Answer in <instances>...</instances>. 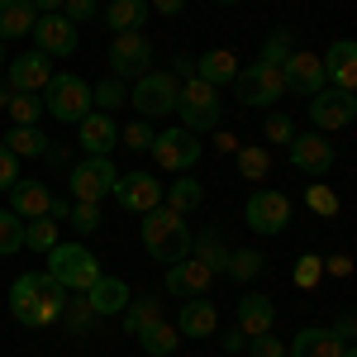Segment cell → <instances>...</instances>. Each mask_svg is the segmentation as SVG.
I'll list each match as a JSON object with an SVG mask.
<instances>
[{
	"mask_svg": "<svg viewBox=\"0 0 357 357\" xmlns=\"http://www.w3.org/2000/svg\"><path fill=\"white\" fill-rule=\"evenodd\" d=\"M62 301L67 296H62V286L48 272H24L10 286V314L24 329H53L57 314H62Z\"/></svg>",
	"mask_w": 357,
	"mask_h": 357,
	"instance_id": "cell-1",
	"label": "cell"
},
{
	"mask_svg": "<svg viewBox=\"0 0 357 357\" xmlns=\"http://www.w3.org/2000/svg\"><path fill=\"white\" fill-rule=\"evenodd\" d=\"M143 252H148L153 262H162V267L181 262V257L191 252L186 215H176V210H167V205L148 210V215H143Z\"/></svg>",
	"mask_w": 357,
	"mask_h": 357,
	"instance_id": "cell-2",
	"label": "cell"
},
{
	"mask_svg": "<svg viewBox=\"0 0 357 357\" xmlns=\"http://www.w3.org/2000/svg\"><path fill=\"white\" fill-rule=\"evenodd\" d=\"M181 114V129H191V134H205V129H220V91L210 82H200V77H186V82H176V110Z\"/></svg>",
	"mask_w": 357,
	"mask_h": 357,
	"instance_id": "cell-3",
	"label": "cell"
},
{
	"mask_svg": "<svg viewBox=\"0 0 357 357\" xmlns=\"http://www.w3.org/2000/svg\"><path fill=\"white\" fill-rule=\"evenodd\" d=\"M48 276H53L62 291H91V281L100 276V262L86 243H53L48 248Z\"/></svg>",
	"mask_w": 357,
	"mask_h": 357,
	"instance_id": "cell-4",
	"label": "cell"
},
{
	"mask_svg": "<svg viewBox=\"0 0 357 357\" xmlns=\"http://www.w3.org/2000/svg\"><path fill=\"white\" fill-rule=\"evenodd\" d=\"M234 91H238V105H248V110H272L276 100L286 96V77H281V67L257 57L252 67H238Z\"/></svg>",
	"mask_w": 357,
	"mask_h": 357,
	"instance_id": "cell-5",
	"label": "cell"
},
{
	"mask_svg": "<svg viewBox=\"0 0 357 357\" xmlns=\"http://www.w3.org/2000/svg\"><path fill=\"white\" fill-rule=\"evenodd\" d=\"M43 114H53L57 124H82L91 114V82L53 72V82L43 86Z\"/></svg>",
	"mask_w": 357,
	"mask_h": 357,
	"instance_id": "cell-6",
	"label": "cell"
},
{
	"mask_svg": "<svg viewBox=\"0 0 357 357\" xmlns=\"http://www.w3.org/2000/svg\"><path fill=\"white\" fill-rule=\"evenodd\" d=\"M129 105L138 110V119H162L176 110V77L172 72H143L129 86Z\"/></svg>",
	"mask_w": 357,
	"mask_h": 357,
	"instance_id": "cell-7",
	"label": "cell"
},
{
	"mask_svg": "<svg viewBox=\"0 0 357 357\" xmlns=\"http://www.w3.org/2000/svg\"><path fill=\"white\" fill-rule=\"evenodd\" d=\"M148 67H153V43H148V33H143V29L114 33L110 38V77H119V82L129 86V82H138Z\"/></svg>",
	"mask_w": 357,
	"mask_h": 357,
	"instance_id": "cell-8",
	"label": "cell"
},
{
	"mask_svg": "<svg viewBox=\"0 0 357 357\" xmlns=\"http://www.w3.org/2000/svg\"><path fill=\"white\" fill-rule=\"evenodd\" d=\"M114 181H119V167H114L110 158H82V162L67 172L72 200H86V205H100V200L114 191Z\"/></svg>",
	"mask_w": 357,
	"mask_h": 357,
	"instance_id": "cell-9",
	"label": "cell"
},
{
	"mask_svg": "<svg viewBox=\"0 0 357 357\" xmlns=\"http://www.w3.org/2000/svg\"><path fill=\"white\" fill-rule=\"evenodd\" d=\"M357 119V96L353 91H338V86H324L310 96V124L319 134H333V129H348Z\"/></svg>",
	"mask_w": 357,
	"mask_h": 357,
	"instance_id": "cell-10",
	"label": "cell"
},
{
	"mask_svg": "<svg viewBox=\"0 0 357 357\" xmlns=\"http://www.w3.org/2000/svg\"><path fill=\"white\" fill-rule=\"evenodd\" d=\"M153 162L162 167V172H191L195 162H200V138L191 134V129H167V134H158L153 138Z\"/></svg>",
	"mask_w": 357,
	"mask_h": 357,
	"instance_id": "cell-11",
	"label": "cell"
},
{
	"mask_svg": "<svg viewBox=\"0 0 357 357\" xmlns=\"http://www.w3.org/2000/svg\"><path fill=\"white\" fill-rule=\"evenodd\" d=\"M114 200L129 210V215H148V210H158L162 205V181L153 176V172H119V181H114Z\"/></svg>",
	"mask_w": 357,
	"mask_h": 357,
	"instance_id": "cell-12",
	"label": "cell"
},
{
	"mask_svg": "<svg viewBox=\"0 0 357 357\" xmlns=\"http://www.w3.org/2000/svg\"><path fill=\"white\" fill-rule=\"evenodd\" d=\"M243 215H248V229H252V234H267V238H272V234H286V224H291V200L281 191H267V186H262V191L248 195Z\"/></svg>",
	"mask_w": 357,
	"mask_h": 357,
	"instance_id": "cell-13",
	"label": "cell"
},
{
	"mask_svg": "<svg viewBox=\"0 0 357 357\" xmlns=\"http://www.w3.org/2000/svg\"><path fill=\"white\" fill-rule=\"evenodd\" d=\"M29 33H33V43H38V53H43V57H72V53H77V24H72L62 10L38 15Z\"/></svg>",
	"mask_w": 357,
	"mask_h": 357,
	"instance_id": "cell-14",
	"label": "cell"
},
{
	"mask_svg": "<svg viewBox=\"0 0 357 357\" xmlns=\"http://www.w3.org/2000/svg\"><path fill=\"white\" fill-rule=\"evenodd\" d=\"M286 153H291V167L301 176H329L333 167V143L324 134H296L286 143Z\"/></svg>",
	"mask_w": 357,
	"mask_h": 357,
	"instance_id": "cell-15",
	"label": "cell"
},
{
	"mask_svg": "<svg viewBox=\"0 0 357 357\" xmlns=\"http://www.w3.org/2000/svg\"><path fill=\"white\" fill-rule=\"evenodd\" d=\"M162 286H167V296H210V286H215V272L200 262V257H181V262H172L167 267V276H162Z\"/></svg>",
	"mask_w": 357,
	"mask_h": 357,
	"instance_id": "cell-16",
	"label": "cell"
},
{
	"mask_svg": "<svg viewBox=\"0 0 357 357\" xmlns=\"http://www.w3.org/2000/svg\"><path fill=\"white\" fill-rule=\"evenodd\" d=\"M281 77H286V91H301V96H314V91H324V86H329L319 53H305V48H296V53L286 57Z\"/></svg>",
	"mask_w": 357,
	"mask_h": 357,
	"instance_id": "cell-17",
	"label": "cell"
},
{
	"mask_svg": "<svg viewBox=\"0 0 357 357\" xmlns=\"http://www.w3.org/2000/svg\"><path fill=\"white\" fill-rule=\"evenodd\" d=\"M77 143H82L86 158H110V148H119V124L105 110H91L77 124Z\"/></svg>",
	"mask_w": 357,
	"mask_h": 357,
	"instance_id": "cell-18",
	"label": "cell"
},
{
	"mask_svg": "<svg viewBox=\"0 0 357 357\" xmlns=\"http://www.w3.org/2000/svg\"><path fill=\"white\" fill-rule=\"evenodd\" d=\"M5 72H10L5 82L15 86V91H33V96H38L43 86L53 82V57H43L38 48H29V53H20L15 62H5Z\"/></svg>",
	"mask_w": 357,
	"mask_h": 357,
	"instance_id": "cell-19",
	"label": "cell"
},
{
	"mask_svg": "<svg viewBox=\"0 0 357 357\" xmlns=\"http://www.w3.org/2000/svg\"><path fill=\"white\" fill-rule=\"evenodd\" d=\"M176 333L181 338H215L220 333V310H215V301L191 296V301L181 305V314H176Z\"/></svg>",
	"mask_w": 357,
	"mask_h": 357,
	"instance_id": "cell-20",
	"label": "cell"
},
{
	"mask_svg": "<svg viewBox=\"0 0 357 357\" xmlns=\"http://www.w3.org/2000/svg\"><path fill=\"white\" fill-rule=\"evenodd\" d=\"M319 62H324L329 86H338V91H357V43H353V38L329 43V53L319 57Z\"/></svg>",
	"mask_w": 357,
	"mask_h": 357,
	"instance_id": "cell-21",
	"label": "cell"
},
{
	"mask_svg": "<svg viewBox=\"0 0 357 357\" xmlns=\"http://www.w3.org/2000/svg\"><path fill=\"white\" fill-rule=\"evenodd\" d=\"M82 296H86V305H91L100 319H114V314L129 305V286H124L119 276H105V272H100L96 281H91V291H82Z\"/></svg>",
	"mask_w": 357,
	"mask_h": 357,
	"instance_id": "cell-22",
	"label": "cell"
},
{
	"mask_svg": "<svg viewBox=\"0 0 357 357\" xmlns=\"http://www.w3.org/2000/svg\"><path fill=\"white\" fill-rule=\"evenodd\" d=\"M195 77L210 82L215 91H220V86H234V77H238V53H234V48H210V53H200L195 57Z\"/></svg>",
	"mask_w": 357,
	"mask_h": 357,
	"instance_id": "cell-23",
	"label": "cell"
},
{
	"mask_svg": "<svg viewBox=\"0 0 357 357\" xmlns=\"http://www.w3.org/2000/svg\"><path fill=\"white\" fill-rule=\"evenodd\" d=\"M48 200H53V191L43 181H15L10 186V210L20 220H43L48 215Z\"/></svg>",
	"mask_w": 357,
	"mask_h": 357,
	"instance_id": "cell-24",
	"label": "cell"
},
{
	"mask_svg": "<svg viewBox=\"0 0 357 357\" xmlns=\"http://www.w3.org/2000/svg\"><path fill=\"white\" fill-rule=\"evenodd\" d=\"M276 324V305L267 301V296H257V291H248V296H238V333H267Z\"/></svg>",
	"mask_w": 357,
	"mask_h": 357,
	"instance_id": "cell-25",
	"label": "cell"
},
{
	"mask_svg": "<svg viewBox=\"0 0 357 357\" xmlns=\"http://www.w3.org/2000/svg\"><path fill=\"white\" fill-rule=\"evenodd\" d=\"M291 357H343V343L333 338V329H319V324H310L291 338Z\"/></svg>",
	"mask_w": 357,
	"mask_h": 357,
	"instance_id": "cell-26",
	"label": "cell"
},
{
	"mask_svg": "<svg viewBox=\"0 0 357 357\" xmlns=\"http://www.w3.org/2000/svg\"><path fill=\"white\" fill-rule=\"evenodd\" d=\"M57 324L72 333V338H91L96 324H100V314L86 305V296H67V301H62V314H57Z\"/></svg>",
	"mask_w": 357,
	"mask_h": 357,
	"instance_id": "cell-27",
	"label": "cell"
},
{
	"mask_svg": "<svg viewBox=\"0 0 357 357\" xmlns=\"http://www.w3.org/2000/svg\"><path fill=\"white\" fill-rule=\"evenodd\" d=\"M162 200H167V210H176V215H191V210H200L205 205V186L195 181V176H176L172 186H162Z\"/></svg>",
	"mask_w": 357,
	"mask_h": 357,
	"instance_id": "cell-28",
	"label": "cell"
},
{
	"mask_svg": "<svg viewBox=\"0 0 357 357\" xmlns=\"http://www.w3.org/2000/svg\"><path fill=\"white\" fill-rule=\"evenodd\" d=\"M119 319H124V333H143V329H153V324H158V319H162V301H158V296H129V305H124V310H119Z\"/></svg>",
	"mask_w": 357,
	"mask_h": 357,
	"instance_id": "cell-29",
	"label": "cell"
},
{
	"mask_svg": "<svg viewBox=\"0 0 357 357\" xmlns=\"http://www.w3.org/2000/svg\"><path fill=\"white\" fill-rule=\"evenodd\" d=\"M38 20V10L29 0H0V43L5 38H24L29 29Z\"/></svg>",
	"mask_w": 357,
	"mask_h": 357,
	"instance_id": "cell-30",
	"label": "cell"
},
{
	"mask_svg": "<svg viewBox=\"0 0 357 357\" xmlns=\"http://www.w3.org/2000/svg\"><path fill=\"white\" fill-rule=\"evenodd\" d=\"M105 24H110L114 33L143 29L148 24V0H110V5H105Z\"/></svg>",
	"mask_w": 357,
	"mask_h": 357,
	"instance_id": "cell-31",
	"label": "cell"
},
{
	"mask_svg": "<svg viewBox=\"0 0 357 357\" xmlns=\"http://www.w3.org/2000/svg\"><path fill=\"white\" fill-rule=\"evenodd\" d=\"M191 257H200L210 272H224V262H229V243H224V234H220V229L191 234Z\"/></svg>",
	"mask_w": 357,
	"mask_h": 357,
	"instance_id": "cell-32",
	"label": "cell"
},
{
	"mask_svg": "<svg viewBox=\"0 0 357 357\" xmlns=\"http://www.w3.org/2000/svg\"><path fill=\"white\" fill-rule=\"evenodd\" d=\"M0 143H5L15 158H43V153H48V138H43V129H38V124H15V129L0 138Z\"/></svg>",
	"mask_w": 357,
	"mask_h": 357,
	"instance_id": "cell-33",
	"label": "cell"
},
{
	"mask_svg": "<svg viewBox=\"0 0 357 357\" xmlns=\"http://www.w3.org/2000/svg\"><path fill=\"white\" fill-rule=\"evenodd\" d=\"M176 338H181V333H176V324L158 319L153 329H143V333H138V348H143L148 357H172V353H176Z\"/></svg>",
	"mask_w": 357,
	"mask_h": 357,
	"instance_id": "cell-34",
	"label": "cell"
},
{
	"mask_svg": "<svg viewBox=\"0 0 357 357\" xmlns=\"http://www.w3.org/2000/svg\"><path fill=\"white\" fill-rule=\"evenodd\" d=\"M119 105H129V86L119 82V77H105V82L91 86V110H119Z\"/></svg>",
	"mask_w": 357,
	"mask_h": 357,
	"instance_id": "cell-35",
	"label": "cell"
},
{
	"mask_svg": "<svg viewBox=\"0 0 357 357\" xmlns=\"http://www.w3.org/2000/svg\"><path fill=\"white\" fill-rule=\"evenodd\" d=\"M234 158H238V172H243L248 181H262V176L272 172V153H267L262 143H238Z\"/></svg>",
	"mask_w": 357,
	"mask_h": 357,
	"instance_id": "cell-36",
	"label": "cell"
},
{
	"mask_svg": "<svg viewBox=\"0 0 357 357\" xmlns=\"http://www.w3.org/2000/svg\"><path fill=\"white\" fill-rule=\"evenodd\" d=\"M262 252H252V248H229V262H224V272L234 276V281H257L262 276Z\"/></svg>",
	"mask_w": 357,
	"mask_h": 357,
	"instance_id": "cell-37",
	"label": "cell"
},
{
	"mask_svg": "<svg viewBox=\"0 0 357 357\" xmlns=\"http://www.w3.org/2000/svg\"><path fill=\"white\" fill-rule=\"evenodd\" d=\"M20 248H24V220L15 210H0V257H10Z\"/></svg>",
	"mask_w": 357,
	"mask_h": 357,
	"instance_id": "cell-38",
	"label": "cell"
},
{
	"mask_svg": "<svg viewBox=\"0 0 357 357\" xmlns=\"http://www.w3.org/2000/svg\"><path fill=\"white\" fill-rule=\"evenodd\" d=\"M296 53V33L291 29H276L267 33V43H262V62H272V67H286V57Z\"/></svg>",
	"mask_w": 357,
	"mask_h": 357,
	"instance_id": "cell-39",
	"label": "cell"
},
{
	"mask_svg": "<svg viewBox=\"0 0 357 357\" xmlns=\"http://www.w3.org/2000/svg\"><path fill=\"white\" fill-rule=\"evenodd\" d=\"M57 243V220H33V224H24V248H33V252H48V248Z\"/></svg>",
	"mask_w": 357,
	"mask_h": 357,
	"instance_id": "cell-40",
	"label": "cell"
},
{
	"mask_svg": "<svg viewBox=\"0 0 357 357\" xmlns=\"http://www.w3.org/2000/svg\"><path fill=\"white\" fill-rule=\"evenodd\" d=\"M15 124H38V114H43V100L33 96V91H15V100L5 105Z\"/></svg>",
	"mask_w": 357,
	"mask_h": 357,
	"instance_id": "cell-41",
	"label": "cell"
},
{
	"mask_svg": "<svg viewBox=\"0 0 357 357\" xmlns=\"http://www.w3.org/2000/svg\"><path fill=\"white\" fill-rule=\"evenodd\" d=\"M62 224H72L77 234H96V229H100V205L72 200V205H67V220H62Z\"/></svg>",
	"mask_w": 357,
	"mask_h": 357,
	"instance_id": "cell-42",
	"label": "cell"
},
{
	"mask_svg": "<svg viewBox=\"0 0 357 357\" xmlns=\"http://www.w3.org/2000/svg\"><path fill=\"white\" fill-rule=\"evenodd\" d=\"M153 124H148V119H134V124H129V129H119V143H124V148H129V153H148V148H153Z\"/></svg>",
	"mask_w": 357,
	"mask_h": 357,
	"instance_id": "cell-43",
	"label": "cell"
},
{
	"mask_svg": "<svg viewBox=\"0 0 357 357\" xmlns=\"http://www.w3.org/2000/svg\"><path fill=\"white\" fill-rule=\"evenodd\" d=\"M305 200H310V210H314V215H324V220H333V215H338V195H333L324 181H310Z\"/></svg>",
	"mask_w": 357,
	"mask_h": 357,
	"instance_id": "cell-44",
	"label": "cell"
},
{
	"mask_svg": "<svg viewBox=\"0 0 357 357\" xmlns=\"http://www.w3.org/2000/svg\"><path fill=\"white\" fill-rule=\"evenodd\" d=\"M319 276H324V257H319V252H305L301 262H296V286H301V291H314Z\"/></svg>",
	"mask_w": 357,
	"mask_h": 357,
	"instance_id": "cell-45",
	"label": "cell"
},
{
	"mask_svg": "<svg viewBox=\"0 0 357 357\" xmlns=\"http://www.w3.org/2000/svg\"><path fill=\"white\" fill-rule=\"evenodd\" d=\"M243 348H248V357H286V343H281L272 329H267V333H252Z\"/></svg>",
	"mask_w": 357,
	"mask_h": 357,
	"instance_id": "cell-46",
	"label": "cell"
},
{
	"mask_svg": "<svg viewBox=\"0 0 357 357\" xmlns=\"http://www.w3.org/2000/svg\"><path fill=\"white\" fill-rule=\"evenodd\" d=\"M262 129H267V143H281V148L296 138V124H291V114H281V110L267 114V124H262Z\"/></svg>",
	"mask_w": 357,
	"mask_h": 357,
	"instance_id": "cell-47",
	"label": "cell"
},
{
	"mask_svg": "<svg viewBox=\"0 0 357 357\" xmlns=\"http://www.w3.org/2000/svg\"><path fill=\"white\" fill-rule=\"evenodd\" d=\"M15 181H20V158H15V153L0 143V191H10Z\"/></svg>",
	"mask_w": 357,
	"mask_h": 357,
	"instance_id": "cell-48",
	"label": "cell"
},
{
	"mask_svg": "<svg viewBox=\"0 0 357 357\" xmlns=\"http://www.w3.org/2000/svg\"><path fill=\"white\" fill-rule=\"evenodd\" d=\"M62 15L72 24H86V20H96V0H62Z\"/></svg>",
	"mask_w": 357,
	"mask_h": 357,
	"instance_id": "cell-49",
	"label": "cell"
},
{
	"mask_svg": "<svg viewBox=\"0 0 357 357\" xmlns=\"http://www.w3.org/2000/svg\"><path fill=\"white\" fill-rule=\"evenodd\" d=\"M353 314H338V324H333V338H338V343H353Z\"/></svg>",
	"mask_w": 357,
	"mask_h": 357,
	"instance_id": "cell-50",
	"label": "cell"
},
{
	"mask_svg": "<svg viewBox=\"0 0 357 357\" xmlns=\"http://www.w3.org/2000/svg\"><path fill=\"white\" fill-rule=\"evenodd\" d=\"M324 267H329L333 276H353V262H348L343 252H333V257H324Z\"/></svg>",
	"mask_w": 357,
	"mask_h": 357,
	"instance_id": "cell-51",
	"label": "cell"
},
{
	"mask_svg": "<svg viewBox=\"0 0 357 357\" xmlns=\"http://www.w3.org/2000/svg\"><path fill=\"white\" fill-rule=\"evenodd\" d=\"M148 10H158V15H181L186 0H148Z\"/></svg>",
	"mask_w": 357,
	"mask_h": 357,
	"instance_id": "cell-52",
	"label": "cell"
},
{
	"mask_svg": "<svg viewBox=\"0 0 357 357\" xmlns=\"http://www.w3.org/2000/svg\"><path fill=\"white\" fill-rule=\"evenodd\" d=\"M215 148L220 153H238V138L229 134V129H215Z\"/></svg>",
	"mask_w": 357,
	"mask_h": 357,
	"instance_id": "cell-53",
	"label": "cell"
},
{
	"mask_svg": "<svg viewBox=\"0 0 357 357\" xmlns=\"http://www.w3.org/2000/svg\"><path fill=\"white\" fill-rule=\"evenodd\" d=\"M243 343H248V333H224V348H229V353H243Z\"/></svg>",
	"mask_w": 357,
	"mask_h": 357,
	"instance_id": "cell-54",
	"label": "cell"
},
{
	"mask_svg": "<svg viewBox=\"0 0 357 357\" xmlns=\"http://www.w3.org/2000/svg\"><path fill=\"white\" fill-rule=\"evenodd\" d=\"M186 77H195V57H176V82H186Z\"/></svg>",
	"mask_w": 357,
	"mask_h": 357,
	"instance_id": "cell-55",
	"label": "cell"
},
{
	"mask_svg": "<svg viewBox=\"0 0 357 357\" xmlns=\"http://www.w3.org/2000/svg\"><path fill=\"white\" fill-rule=\"evenodd\" d=\"M29 5H33L38 15H53V10H62V0H29Z\"/></svg>",
	"mask_w": 357,
	"mask_h": 357,
	"instance_id": "cell-56",
	"label": "cell"
},
{
	"mask_svg": "<svg viewBox=\"0 0 357 357\" xmlns=\"http://www.w3.org/2000/svg\"><path fill=\"white\" fill-rule=\"evenodd\" d=\"M10 100H15V86H10V82H0V110H5Z\"/></svg>",
	"mask_w": 357,
	"mask_h": 357,
	"instance_id": "cell-57",
	"label": "cell"
},
{
	"mask_svg": "<svg viewBox=\"0 0 357 357\" xmlns=\"http://www.w3.org/2000/svg\"><path fill=\"white\" fill-rule=\"evenodd\" d=\"M215 5H238V0H215Z\"/></svg>",
	"mask_w": 357,
	"mask_h": 357,
	"instance_id": "cell-58",
	"label": "cell"
},
{
	"mask_svg": "<svg viewBox=\"0 0 357 357\" xmlns=\"http://www.w3.org/2000/svg\"><path fill=\"white\" fill-rule=\"evenodd\" d=\"M0 67H5V43H0Z\"/></svg>",
	"mask_w": 357,
	"mask_h": 357,
	"instance_id": "cell-59",
	"label": "cell"
}]
</instances>
